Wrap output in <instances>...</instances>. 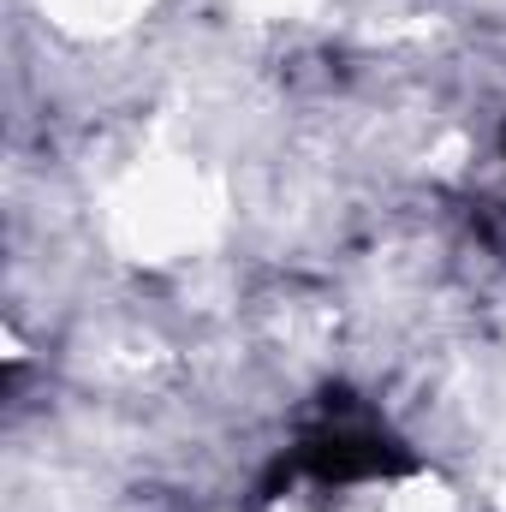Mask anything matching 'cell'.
Returning <instances> with one entry per match:
<instances>
[{
    "label": "cell",
    "mask_w": 506,
    "mask_h": 512,
    "mask_svg": "<svg viewBox=\"0 0 506 512\" xmlns=\"http://www.w3.org/2000/svg\"><path fill=\"white\" fill-rule=\"evenodd\" d=\"M417 459L381 435L370 423L352 417V393H328V423L316 435H304L292 471H310L316 483H370V477H405Z\"/></svg>",
    "instance_id": "6da1fadb"
},
{
    "label": "cell",
    "mask_w": 506,
    "mask_h": 512,
    "mask_svg": "<svg viewBox=\"0 0 506 512\" xmlns=\"http://www.w3.org/2000/svg\"><path fill=\"white\" fill-rule=\"evenodd\" d=\"M501 149H506V131H501Z\"/></svg>",
    "instance_id": "7a4b0ae2"
}]
</instances>
